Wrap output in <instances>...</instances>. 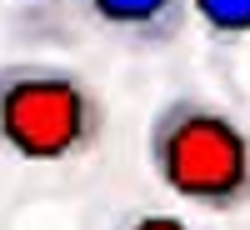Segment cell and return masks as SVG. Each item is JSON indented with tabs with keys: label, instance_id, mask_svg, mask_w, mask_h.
Returning a JSON list of instances; mask_svg holds the SVG:
<instances>
[{
	"label": "cell",
	"instance_id": "obj_1",
	"mask_svg": "<svg viewBox=\"0 0 250 230\" xmlns=\"http://www.w3.org/2000/svg\"><path fill=\"white\" fill-rule=\"evenodd\" d=\"M145 160L175 200L215 215L250 205V130L200 95H175L150 115Z\"/></svg>",
	"mask_w": 250,
	"mask_h": 230
},
{
	"label": "cell",
	"instance_id": "obj_2",
	"mask_svg": "<svg viewBox=\"0 0 250 230\" xmlns=\"http://www.w3.org/2000/svg\"><path fill=\"white\" fill-rule=\"evenodd\" d=\"M105 105L95 85L70 65L10 60L0 65V150L15 160L55 165L95 150Z\"/></svg>",
	"mask_w": 250,
	"mask_h": 230
},
{
	"label": "cell",
	"instance_id": "obj_3",
	"mask_svg": "<svg viewBox=\"0 0 250 230\" xmlns=\"http://www.w3.org/2000/svg\"><path fill=\"white\" fill-rule=\"evenodd\" d=\"M80 5L125 45H170L190 15V0H80Z\"/></svg>",
	"mask_w": 250,
	"mask_h": 230
},
{
	"label": "cell",
	"instance_id": "obj_4",
	"mask_svg": "<svg viewBox=\"0 0 250 230\" xmlns=\"http://www.w3.org/2000/svg\"><path fill=\"white\" fill-rule=\"evenodd\" d=\"M190 15L210 40H245L250 35V0H190Z\"/></svg>",
	"mask_w": 250,
	"mask_h": 230
},
{
	"label": "cell",
	"instance_id": "obj_5",
	"mask_svg": "<svg viewBox=\"0 0 250 230\" xmlns=\"http://www.w3.org/2000/svg\"><path fill=\"white\" fill-rule=\"evenodd\" d=\"M120 230H190L180 215H165V210H145V215H135V220H125Z\"/></svg>",
	"mask_w": 250,
	"mask_h": 230
}]
</instances>
